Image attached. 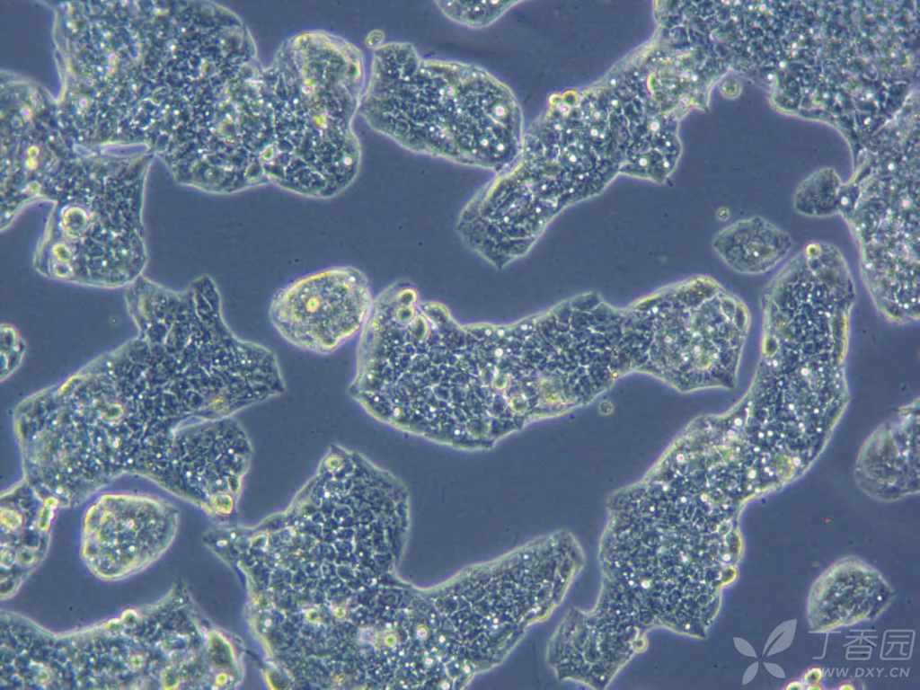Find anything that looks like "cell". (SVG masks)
Masks as SVG:
<instances>
[{"mask_svg": "<svg viewBox=\"0 0 920 690\" xmlns=\"http://www.w3.org/2000/svg\"><path fill=\"white\" fill-rule=\"evenodd\" d=\"M349 392L375 420L465 450L488 449L563 410L539 313L511 323L462 324L416 292L369 325Z\"/></svg>", "mask_w": 920, "mask_h": 690, "instance_id": "cell-1", "label": "cell"}, {"mask_svg": "<svg viewBox=\"0 0 920 690\" xmlns=\"http://www.w3.org/2000/svg\"><path fill=\"white\" fill-rule=\"evenodd\" d=\"M358 111L409 152L494 173L514 159L525 129L506 83L473 63L424 57L409 41L374 49Z\"/></svg>", "mask_w": 920, "mask_h": 690, "instance_id": "cell-2", "label": "cell"}, {"mask_svg": "<svg viewBox=\"0 0 920 690\" xmlns=\"http://www.w3.org/2000/svg\"><path fill=\"white\" fill-rule=\"evenodd\" d=\"M96 181L54 199L33 257L35 270L84 286L128 287L147 261L140 192H115Z\"/></svg>", "mask_w": 920, "mask_h": 690, "instance_id": "cell-3", "label": "cell"}, {"mask_svg": "<svg viewBox=\"0 0 920 690\" xmlns=\"http://www.w3.org/2000/svg\"><path fill=\"white\" fill-rule=\"evenodd\" d=\"M374 301L363 271L335 265L283 285L272 295L268 315L274 331L290 346L328 355L359 336Z\"/></svg>", "mask_w": 920, "mask_h": 690, "instance_id": "cell-4", "label": "cell"}, {"mask_svg": "<svg viewBox=\"0 0 920 690\" xmlns=\"http://www.w3.org/2000/svg\"><path fill=\"white\" fill-rule=\"evenodd\" d=\"M177 517L165 501L134 494H106L85 512L81 556L96 577L131 576L155 562L173 537Z\"/></svg>", "mask_w": 920, "mask_h": 690, "instance_id": "cell-5", "label": "cell"}, {"mask_svg": "<svg viewBox=\"0 0 920 690\" xmlns=\"http://www.w3.org/2000/svg\"><path fill=\"white\" fill-rule=\"evenodd\" d=\"M252 455L250 438L234 416L191 422L173 439L169 481L213 511L228 514Z\"/></svg>", "mask_w": 920, "mask_h": 690, "instance_id": "cell-6", "label": "cell"}, {"mask_svg": "<svg viewBox=\"0 0 920 690\" xmlns=\"http://www.w3.org/2000/svg\"><path fill=\"white\" fill-rule=\"evenodd\" d=\"M893 598L892 587L877 569L857 557H845L813 582L807 620L815 632L850 626L876 619Z\"/></svg>", "mask_w": 920, "mask_h": 690, "instance_id": "cell-7", "label": "cell"}, {"mask_svg": "<svg viewBox=\"0 0 920 690\" xmlns=\"http://www.w3.org/2000/svg\"><path fill=\"white\" fill-rule=\"evenodd\" d=\"M918 402L899 410L862 445L855 479L871 497L895 500L918 491Z\"/></svg>", "mask_w": 920, "mask_h": 690, "instance_id": "cell-8", "label": "cell"}, {"mask_svg": "<svg viewBox=\"0 0 920 690\" xmlns=\"http://www.w3.org/2000/svg\"><path fill=\"white\" fill-rule=\"evenodd\" d=\"M792 248L791 235L759 216L731 223L712 240V249L723 263L744 275L771 271L788 257Z\"/></svg>", "mask_w": 920, "mask_h": 690, "instance_id": "cell-9", "label": "cell"}, {"mask_svg": "<svg viewBox=\"0 0 920 690\" xmlns=\"http://www.w3.org/2000/svg\"><path fill=\"white\" fill-rule=\"evenodd\" d=\"M840 192L835 174L827 172L818 173L799 189L794 200L795 209L807 217H830L838 213Z\"/></svg>", "mask_w": 920, "mask_h": 690, "instance_id": "cell-10", "label": "cell"}, {"mask_svg": "<svg viewBox=\"0 0 920 690\" xmlns=\"http://www.w3.org/2000/svg\"><path fill=\"white\" fill-rule=\"evenodd\" d=\"M520 1H436L438 11L451 22L470 29L486 28Z\"/></svg>", "mask_w": 920, "mask_h": 690, "instance_id": "cell-11", "label": "cell"}, {"mask_svg": "<svg viewBox=\"0 0 920 690\" xmlns=\"http://www.w3.org/2000/svg\"><path fill=\"white\" fill-rule=\"evenodd\" d=\"M2 374L9 375L20 363L24 343L13 327L2 325Z\"/></svg>", "mask_w": 920, "mask_h": 690, "instance_id": "cell-12", "label": "cell"}, {"mask_svg": "<svg viewBox=\"0 0 920 690\" xmlns=\"http://www.w3.org/2000/svg\"><path fill=\"white\" fill-rule=\"evenodd\" d=\"M821 670L818 668H810L804 675V684L815 685L821 679Z\"/></svg>", "mask_w": 920, "mask_h": 690, "instance_id": "cell-13", "label": "cell"}]
</instances>
